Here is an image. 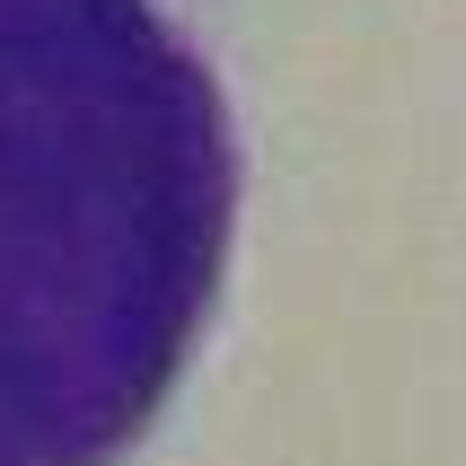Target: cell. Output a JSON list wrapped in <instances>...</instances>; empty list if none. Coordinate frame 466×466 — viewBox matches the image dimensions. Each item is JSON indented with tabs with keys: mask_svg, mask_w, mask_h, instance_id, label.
<instances>
[{
	"mask_svg": "<svg viewBox=\"0 0 466 466\" xmlns=\"http://www.w3.org/2000/svg\"><path fill=\"white\" fill-rule=\"evenodd\" d=\"M229 97L158 0H0V466H124L238 247Z\"/></svg>",
	"mask_w": 466,
	"mask_h": 466,
	"instance_id": "1",
	"label": "cell"
}]
</instances>
